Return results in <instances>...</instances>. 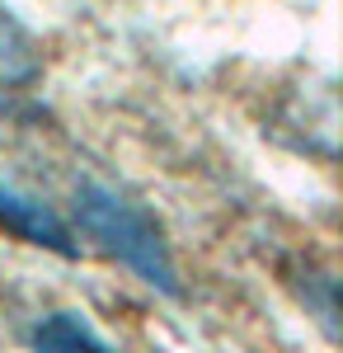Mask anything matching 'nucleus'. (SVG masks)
I'll return each mask as SVG.
<instances>
[{"label": "nucleus", "mask_w": 343, "mask_h": 353, "mask_svg": "<svg viewBox=\"0 0 343 353\" xmlns=\"http://www.w3.org/2000/svg\"><path fill=\"white\" fill-rule=\"evenodd\" d=\"M28 349L33 353H118L80 311H48V316H38L33 330H28Z\"/></svg>", "instance_id": "3"}, {"label": "nucleus", "mask_w": 343, "mask_h": 353, "mask_svg": "<svg viewBox=\"0 0 343 353\" xmlns=\"http://www.w3.org/2000/svg\"><path fill=\"white\" fill-rule=\"evenodd\" d=\"M0 226L19 241L38 245V250H52L61 259H76L80 245L71 236V226L56 217V208H48L43 198L33 193H19L14 184H0Z\"/></svg>", "instance_id": "2"}, {"label": "nucleus", "mask_w": 343, "mask_h": 353, "mask_svg": "<svg viewBox=\"0 0 343 353\" xmlns=\"http://www.w3.org/2000/svg\"><path fill=\"white\" fill-rule=\"evenodd\" d=\"M33 52H28L24 33L14 28V19H10V10L0 14V81H24V76H33Z\"/></svg>", "instance_id": "4"}, {"label": "nucleus", "mask_w": 343, "mask_h": 353, "mask_svg": "<svg viewBox=\"0 0 343 353\" xmlns=\"http://www.w3.org/2000/svg\"><path fill=\"white\" fill-rule=\"evenodd\" d=\"M76 221L90 241H99L146 288H156L160 297H179V269H174L169 241H165V231H160V221L151 217L146 203L118 193L113 184L80 179L76 184Z\"/></svg>", "instance_id": "1"}]
</instances>
